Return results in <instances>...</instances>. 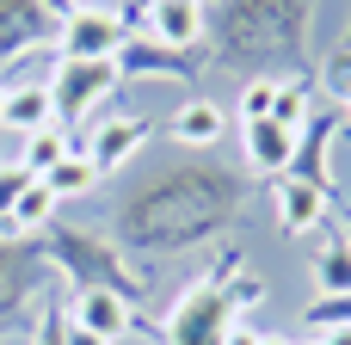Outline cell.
I'll use <instances>...</instances> for the list:
<instances>
[{
  "label": "cell",
  "mask_w": 351,
  "mask_h": 345,
  "mask_svg": "<svg viewBox=\"0 0 351 345\" xmlns=\"http://www.w3.org/2000/svg\"><path fill=\"white\" fill-rule=\"evenodd\" d=\"M247 204V185L241 173L204 160V154H185L160 173H148L123 204H117V222H111V241L123 253H185L210 235H222Z\"/></svg>",
  "instance_id": "obj_1"
},
{
  "label": "cell",
  "mask_w": 351,
  "mask_h": 345,
  "mask_svg": "<svg viewBox=\"0 0 351 345\" xmlns=\"http://www.w3.org/2000/svg\"><path fill=\"white\" fill-rule=\"evenodd\" d=\"M308 12L315 0H216V56L247 62V56H302L308 68Z\"/></svg>",
  "instance_id": "obj_2"
},
{
  "label": "cell",
  "mask_w": 351,
  "mask_h": 345,
  "mask_svg": "<svg viewBox=\"0 0 351 345\" xmlns=\"http://www.w3.org/2000/svg\"><path fill=\"white\" fill-rule=\"evenodd\" d=\"M253 296H259V278H247V272H241V253L228 247V259H222L210 278H197V284L173 302V315H167V327H160V345H222L228 327H234V315H241Z\"/></svg>",
  "instance_id": "obj_3"
},
{
  "label": "cell",
  "mask_w": 351,
  "mask_h": 345,
  "mask_svg": "<svg viewBox=\"0 0 351 345\" xmlns=\"http://www.w3.org/2000/svg\"><path fill=\"white\" fill-rule=\"evenodd\" d=\"M31 247L49 259V272H68L80 290H111V296H123L130 309L148 302V278L130 265V253H123L117 241H99V235H86V228H62V222H49Z\"/></svg>",
  "instance_id": "obj_4"
},
{
  "label": "cell",
  "mask_w": 351,
  "mask_h": 345,
  "mask_svg": "<svg viewBox=\"0 0 351 345\" xmlns=\"http://www.w3.org/2000/svg\"><path fill=\"white\" fill-rule=\"evenodd\" d=\"M49 259L25 241V247H0V333H25L37 327V309L49 302L43 284H49Z\"/></svg>",
  "instance_id": "obj_5"
},
{
  "label": "cell",
  "mask_w": 351,
  "mask_h": 345,
  "mask_svg": "<svg viewBox=\"0 0 351 345\" xmlns=\"http://www.w3.org/2000/svg\"><path fill=\"white\" fill-rule=\"evenodd\" d=\"M123 43H130L123 12H105V6H68V12H62L56 56H74V62H111Z\"/></svg>",
  "instance_id": "obj_6"
},
{
  "label": "cell",
  "mask_w": 351,
  "mask_h": 345,
  "mask_svg": "<svg viewBox=\"0 0 351 345\" xmlns=\"http://www.w3.org/2000/svg\"><path fill=\"white\" fill-rule=\"evenodd\" d=\"M123 74H117V62H74V56H56V74L43 80L49 86V99H56V123L62 117H86L99 99H111V86H117Z\"/></svg>",
  "instance_id": "obj_7"
},
{
  "label": "cell",
  "mask_w": 351,
  "mask_h": 345,
  "mask_svg": "<svg viewBox=\"0 0 351 345\" xmlns=\"http://www.w3.org/2000/svg\"><path fill=\"white\" fill-rule=\"evenodd\" d=\"M111 62H117L123 80H197L210 56H197V49H167V43H154V37H130Z\"/></svg>",
  "instance_id": "obj_8"
},
{
  "label": "cell",
  "mask_w": 351,
  "mask_h": 345,
  "mask_svg": "<svg viewBox=\"0 0 351 345\" xmlns=\"http://www.w3.org/2000/svg\"><path fill=\"white\" fill-rule=\"evenodd\" d=\"M56 31H62V12L49 0H0V62L56 43Z\"/></svg>",
  "instance_id": "obj_9"
},
{
  "label": "cell",
  "mask_w": 351,
  "mask_h": 345,
  "mask_svg": "<svg viewBox=\"0 0 351 345\" xmlns=\"http://www.w3.org/2000/svg\"><path fill=\"white\" fill-rule=\"evenodd\" d=\"M142 25L167 49H197L210 31V12H204V0H142Z\"/></svg>",
  "instance_id": "obj_10"
},
{
  "label": "cell",
  "mask_w": 351,
  "mask_h": 345,
  "mask_svg": "<svg viewBox=\"0 0 351 345\" xmlns=\"http://www.w3.org/2000/svg\"><path fill=\"white\" fill-rule=\"evenodd\" d=\"M148 136H154V123L136 117V111H130V117H105V123L86 136V160H93L99 173H117V167H130V160L142 154Z\"/></svg>",
  "instance_id": "obj_11"
},
{
  "label": "cell",
  "mask_w": 351,
  "mask_h": 345,
  "mask_svg": "<svg viewBox=\"0 0 351 345\" xmlns=\"http://www.w3.org/2000/svg\"><path fill=\"white\" fill-rule=\"evenodd\" d=\"M167 136L185 148V154H210L222 136H228V111L216 105V99H185L179 111H173V123H167Z\"/></svg>",
  "instance_id": "obj_12"
},
{
  "label": "cell",
  "mask_w": 351,
  "mask_h": 345,
  "mask_svg": "<svg viewBox=\"0 0 351 345\" xmlns=\"http://www.w3.org/2000/svg\"><path fill=\"white\" fill-rule=\"evenodd\" d=\"M68 321L86 327V333H99V340H123V333H136V309H130L123 296H111V290H74Z\"/></svg>",
  "instance_id": "obj_13"
},
{
  "label": "cell",
  "mask_w": 351,
  "mask_h": 345,
  "mask_svg": "<svg viewBox=\"0 0 351 345\" xmlns=\"http://www.w3.org/2000/svg\"><path fill=\"white\" fill-rule=\"evenodd\" d=\"M56 123V99L43 80H6V123L0 130H19V136H37Z\"/></svg>",
  "instance_id": "obj_14"
},
{
  "label": "cell",
  "mask_w": 351,
  "mask_h": 345,
  "mask_svg": "<svg viewBox=\"0 0 351 345\" xmlns=\"http://www.w3.org/2000/svg\"><path fill=\"white\" fill-rule=\"evenodd\" d=\"M278 222H284V235H308V228H321L327 222V191L321 185H308V179H278Z\"/></svg>",
  "instance_id": "obj_15"
},
{
  "label": "cell",
  "mask_w": 351,
  "mask_h": 345,
  "mask_svg": "<svg viewBox=\"0 0 351 345\" xmlns=\"http://www.w3.org/2000/svg\"><path fill=\"white\" fill-rule=\"evenodd\" d=\"M290 160H296V136H290V130H278L271 117H265V123H247V167H253L259 179H284Z\"/></svg>",
  "instance_id": "obj_16"
},
{
  "label": "cell",
  "mask_w": 351,
  "mask_h": 345,
  "mask_svg": "<svg viewBox=\"0 0 351 345\" xmlns=\"http://www.w3.org/2000/svg\"><path fill=\"white\" fill-rule=\"evenodd\" d=\"M315 290L321 296H351V235H327L315 253Z\"/></svg>",
  "instance_id": "obj_17"
},
{
  "label": "cell",
  "mask_w": 351,
  "mask_h": 345,
  "mask_svg": "<svg viewBox=\"0 0 351 345\" xmlns=\"http://www.w3.org/2000/svg\"><path fill=\"white\" fill-rule=\"evenodd\" d=\"M74 154V136H68V123H49V130H37V136H25V148H19V160H25V173L31 179H43L56 160H68Z\"/></svg>",
  "instance_id": "obj_18"
},
{
  "label": "cell",
  "mask_w": 351,
  "mask_h": 345,
  "mask_svg": "<svg viewBox=\"0 0 351 345\" xmlns=\"http://www.w3.org/2000/svg\"><path fill=\"white\" fill-rule=\"evenodd\" d=\"M56 204H62V198H56V191H49L43 179H31V185L19 191V204H12V222L25 228V241H37V235H43L49 222H56Z\"/></svg>",
  "instance_id": "obj_19"
},
{
  "label": "cell",
  "mask_w": 351,
  "mask_h": 345,
  "mask_svg": "<svg viewBox=\"0 0 351 345\" xmlns=\"http://www.w3.org/2000/svg\"><path fill=\"white\" fill-rule=\"evenodd\" d=\"M43 185H49V191L68 204V198H80V191H93V185H99V167L86 160V148H74L68 160H56V167L43 173Z\"/></svg>",
  "instance_id": "obj_20"
},
{
  "label": "cell",
  "mask_w": 351,
  "mask_h": 345,
  "mask_svg": "<svg viewBox=\"0 0 351 345\" xmlns=\"http://www.w3.org/2000/svg\"><path fill=\"white\" fill-rule=\"evenodd\" d=\"M315 117V105H308V74L302 80H278V105H271V123L278 130H290V136H302V123Z\"/></svg>",
  "instance_id": "obj_21"
},
{
  "label": "cell",
  "mask_w": 351,
  "mask_h": 345,
  "mask_svg": "<svg viewBox=\"0 0 351 345\" xmlns=\"http://www.w3.org/2000/svg\"><path fill=\"white\" fill-rule=\"evenodd\" d=\"M302 327H308L315 340H327V333L351 327V296H315V302L302 309Z\"/></svg>",
  "instance_id": "obj_22"
},
{
  "label": "cell",
  "mask_w": 351,
  "mask_h": 345,
  "mask_svg": "<svg viewBox=\"0 0 351 345\" xmlns=\"http://www.w3.org/2000/svg\"><path fill=\"white\" fill-rule=\"evenodd\" d=\"M271 105H278V80H271V74H253V80L241 86V123H265Z\"/></svg>",
  "instance_id": "obj_23"
},
{
  "label": "cell",
  "mask_w": 351,
  "mask_h": 345,
  "mask_svg": "<svg viewBox=\"0 0 351 345\" xmlns=\"http://www.w3.org/2000/svg\"><path fill=\"white\" fill-rule=\"evenodd\" d=\"M62 340H68V302L49 296V302L37 309V345H62Z\"/></svg>",
  "instance_id": "obj_24"
},
{
  "label": "cell",
  "mask_w": 351,
  "mask_h": 345,
  "mask_svg": "<svg viewBox=\"0 0 351 345\" xmlns=\"http://www.w3.org/2000/svg\"><path fill=\"white\" fill-rule=\"evenodd\" d=\"M31 185V173H25V160H6L0 167V216H12V204H19V191Z\"/></svg>",
  "instance_id": "obj_25"
},
{
  "label": "cell",
  "mask_w": 351,
  "mask_h": 345,
  "mask_svg": "<svg viewBox=\"0 0 351 345\" xmlns=\"http://www.w3.org/2000/svg\"><path fill=\"white\" fill-rule=\"evenodd\" d=\"M327 86H333V99L351 86V56H333V62H327Z\"/></svg>",
  "instance_id": "obj_26"
},
{
  "label": "cell",
  "mask_w": 351,
  "mask_h": 345,
  "mask_svg": "<svg viewBox=\"0 0 351 345\" xmlns=\"http://www.w3.org/2000/svg\"><path fill=\"white\" fill-rule=\"evenodd\" d=\"M62 345H111V340H99V333H86V327L68 321V340H62Z\"/></svg>",
  "instance_id": "obj_27"
},
{
  "label": "cell",
  "mask_w": 351,
  "mask_h": 345,
  "mask_svg": "<svg viewBox=\"0 0 351 345\" xmlns=\"http://www.w3.org/2000/svg\"><path fill=\"white\" fill-rule=\"evenodd\" d=\"M222 345H259V333H253V327H241V321H234V327H228V340Z\"/></svg>",
  "instance_id": "obj_28"
},
{
  "label": "cell",
  "mask_w": 351,
  "mask_h": 345,
  "mask_svg": "<svg viewBox=\"0 0 351 345\" xmlns=\"http://www.w3.org/2000/svg\"><path fill=\"white\" fill-rule=\"evenodd\" d=\"M333 105L346 111V130H351V86H346V93H339V99H333Z\"/></svg>",
  "instance_id": "obj_29"
},
{
  "label": "cell",
  "mask_w": 351,
  "mask_h": 345,
  "mask_svg": "<svg viewBox=\"0 0 351 345\" xmlns=\"http://www.w3.org/2000/svg\"><path fill=\"white\" fill-rule=\"evenodd\" d=\"M321 345H351V327H339V333H327Z\"/></svg>",
  "instance_id": "obj_30"
},
{
  "label": "cell",
  "mask_w": 351,
  "mask_h": 345,
  "mask_svg": "<svg viewBox=\"0 0 351 345\" xmlns=\"http://www.w3.org/2000/svg\"><path fill=\"white\" fill-rule=\"evenodd\" d=\"M339 56H351V19H346V37H339Z\"/></svg>",
  "instance_id": "obj_31"
},
{
  "label": "cell",
  "mask_w": 351,
  "mask_h": 345,
  "mask_svg": "<svg viewBox=\"0 0 351 345\" xmlns=\"http://www.w3.org/2000/svg\"><path fill=\"white\" fill-rule=\"evenodd\" d=\"M0 123H6V80H0Z\"/></svg>",
  "instance_id": "obj_32"
},
{
  "label": "cell",
  "mask_w": 351,
  "mask_h": 345,
  "mask_svg": "<svg viewBox=\"0 0 351 345\" xmlns=\"http://www.w3.org/2000/svg\"><path fill=\"white\" fill-rule=\"evenodd\" d=\"M259 345H296V340H278V333H271V340H259Z\"/></svg>",
  "instance_id": "obj_33"
},
{
  "label": "cell",
  "mask_w": 351,
  "mask_h": 345,
  "mask_svg": "<svg viewBox=\"0 0 351 345\" xmlns=\"http://www.w3.org/2000/svg\"><path fill=\"white\" fill-rule=\"evenodd\" d=\"M315 345H321V340H315Z\"/></svg>",
  "instance_id": "obj_34"
}]
</instances>
